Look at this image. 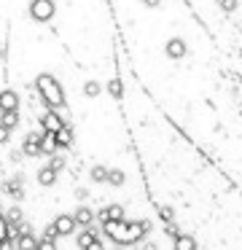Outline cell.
I'll list each match as a JSON object with an SVG mask.
<instances>
[{
    "instance_id": "26",
    "label": "cell",
    "mask_w": 242,
    "mask_h": 250,
    "mask_svg": "<svg viewBox=\"0 0 242 250\" xmlns=\"http://www.w3.org/2000/svg\"><path fill=\"white\" fill-rule=\"evenodd\" d=\"M237 6H240V0H220V8L223 11H237Z\"/></svg>"
},
{
    "instance_id": "27",
    "label": "cell",
    "mask_w": 242,
    "mask_h": 250,
    "mask_svg": "<svg viewBox=\"0 0 242 250\" xmlns=\"http://www.w3.org/2000/svg\"><path fill=\"white\" fill-rule=\"evenodd\" d=\"M43 237H46V239H57V237H59L57 229H54V223H48V226L43 229Z\"/></svg>"
},
{
    "instance_id": "14",
    "label": "cell",
    "mask_w": 242,
    "mask_h": 250,
    "mask_svg": "<svg viewBox=\"0 0 242 250\" xmlns=\"http://www.w3.org/2000/svg\"><path fill=\"white\" fill-rule=\"evenodd\" d=\"M38 183L41 186H54L57 183V172H54L51 167H41L38 169Z\"/></svg>"
},
{
    "instance_id": "5",
    "label": "cell",
    "mask_w": 242,
    "mask_h": 250,
    "mask_svg": "<svg viewBox=\"0 0 242 250\" xmlns=\"http://www.w3.org/2000/svg\"><path fill=\"white\" fill-rule=\"evenodd\" d=\"M62 126H65V119L57 113V110H46V113L41 116V129L43 132H54V135H57Z\"/></svg>"
},
{
    "instance_id": "15",
    "label": "cell",
    "mask_w": 242,
    "mask_h": 250,
    "mask_svg": "<svg viewBox=\"0 0 242 250\" xmlns=\"http://www.w3.org/2000/svg\"><path fill=\"white\" fill-rule=\"evenodd\" d=\"M54 137H57V148H67L70 143H73V129H70V126L65 124L62 129H59L57 135H54Z\"/></svg>"
},
{
    "instance_id": "17",
    "label": "cell",
    "mask_w": 242,
    "mask_h": 250,
    "mask_svg": "<svg viewBox=\"0 0 242 250\" xmlns=\"http://www.w3.org/2000/svg\"><path fill=\"white\" fill-rule=\"evenodd\" d=\"M89 175H91L94 183H108V167H102V164H94Z\"/></svg>"
},
{
    "instance_id": "25",
    "label": "cell",
    "mask_w": 242,
    "mask_h": 250,
    "mask_svg": "<svg viewBox=\"0 0 242 250\" xmlns=\"http://www.w3.org/2000/svg\"><path fill=\"white\" fill-rule=\"evenodd\" d=\"M8 237V223H5V215H0V242H5Z\"/></svg>"
},
{
    "instance_id": "24",
    "label": "cell",
    "mask_w": 242,
    "mask_h": 250,
    "mask_svg": "<svg viewBox=\"0 0 242 250\" xmlns=\"http://www.w3.org/2000/svg\"><path fill=\"white\" fill-rule=\"evenodd\" d=\"M65 156H51V162H48V167L54 169V172H59V169H65Z\"/></svg>"
},
{
    "instance_id": "8",
    "label": "cell",
    "mask_w": 242,
    "mask_h": 250,
    "mask_svg": "<svg viewBox=\"0 0 242 250\" xmlns=\"http://www.w3.org/2000/svg\"><path fill=\"white\" fill-rule=\"evenodd\" d=\"M16 250H38V237L32 234L30 226H24L16 237Z\"/></svg>"
},
{
    "instance_id": "11",
    "label": "cell",
    "mask_w": 242,
    "mask_h": 250,
    "mask_svg": "<svg viewBox=\"0 0 242 250\" xmlns=\"http://www.w3.org/2000/svg\"><path fill=\"white\" fill-rule=\"evenodd\" d=\"M164 51H167V57L170 60H180V57H186V41L183 38H170L167 41V46H164Z\"/></svg>"
},
{
    "instance_id": "3",
    "label": "cell",
    "mask_w": 242,
    "mask_h": 250,
    "mask_svg": "<svg viewBox=\"0 0 242 250\" xmlns=\"http://www.w3.org/2000/svg\"><path fill=\"white\" fill-rule=\"evenodd\" d=\"M54 11H57L54 0H32L30 3V17L35 19V22H48V19L54 17Z\"/></svg>"
},
{
    "instance_id": "21",
    "label": "cell",
    "mask_w": 242,
    "mask_h": 250,
    "mask_svg": "<svg viewBox=\"0 0 242 250\" xmlns=\"http://www.w3.org/2000/svg\"><path fill=\"white\" fill-rule=\"evenodd\" d=\"M159 215H161V221L167 223V226H170V223H175V212H172V207H159Z\"/></svg>"
},
{
    "instance_id": "23",
    "label": "cell",
    "mask_w": 242,
    "mask_h": 250,
    "mask_svg": "<svg viewBox=\"0 0 242 250\" xmlns=\"http://www.w3.org/2000/svg\"><path fill=\"white\" fill-rule=\"evenodd\" d=\"M84 94H89V97L100 94V83H97V81H86V83H84Z\"/></svg>"
},
{
    "instance_id": "2",
    "label": "cell",
    "mask_w": 242,
    "mask_h": 250,
    "mask_svg": "<svg viewBox=\"0 0 242 250\" xmlns=\"http://www.w3.org/2000/svg\"><path fill=\"white\" fill-rule=\"evenodd\" d=\"M35 89L41 92L43 103H46L48 110H57V108H65V89L62 83L57 81V78L51 76V73H41V76L35 78Z\"/></svg>"
},
{
    "instance_id": "4",
    "label": "cell",
    "mask_w": 242,
    "mask_h": 250,
    "mask_svg": "<svg viewBox=\"0 0 242 250\" xmlns=\"http://www.w3.org/2000/svg\"><path fill=\"white\" fill-rule=\"evenodd\" d=\"M75 242H78L81 250H105V245H102V237L94 231V229H84V231L75 237Z\"/></svg>"
},
{
    "instance_id": "33",
    "label": "cell",
    "mask_w": 242,
    "mask_h": 250,
    "mask_svg": "<svg viewBox=\"0 0 242 250\" xmlns=\"http://www.w3.org/2000/svg\"><path fill=\"white\" fill-rule=\"evenodd\" d=\"M0 215H3V207H0Z\"/></svg>"
},
{
    "instance_id": "22",
    "label": "cell",
    "mask_w": 242,
    "mask_h": 250,
    "mask_svg": "<svg viewBox=\"0 0 242 250\" xmlns=\"http://www.w3.org/2000/svg\"><path fill=\"white\" fill-rule=\"evenodd\" d=\"M38 250H57V239L41 237V239H38Z\"/></svg>"
},
{
    "instance_id": "31",
    "label": "cell",
    "mask_w": 242,
    "mask_h": 250,
    "mask_svg": "<svg viewBox=\"0 0 242 250\" xmlns=\"http://www.w3.org/2000/svg\"><path fill=\"white\" fill-rule=\"evenodd\" d=\"M143 3H145V6H148V8H156V6H159V3H161V0H143Z\"/></svg>"
},
{
    "instance_id": "32",
    "label": "cell",
    "mask_w": 242,
    "mask_h": 250,
    "mask_svg": "<svg viewBox=\"0 0 242 250\" xmlns=\"http://www.w3.org/2000/svg\"><path fill=\"white\" fill-rule=\"evenodd\" d=\"M110 250H124V248H110Z\"/></svg>"
},
{
    "instance_id": "1",
    "label": "cell",
    "mask_w": 242,
    "mask_h": 250,
    "mask_svg": "<svg viewBox=\"0 0 242 250\" xmlns=\"http://www.w3.org/2000/svg\"><path fill=\"white\" fill-rule=\"evenodd\" d=\"M151 231V221H116V223H102V234L113 242V248H124V245H134Z\"/></svg>"
},
{
    "instance_id": "29",
    "label": "cell",
    "mask_w": 242,
    "mask_h": 250,
    "mask_svg": "<svg viewBox=\"0 0 242 250\" xmlns=\"http://www.w3.org/2000/svg\"><path fill=\"white\" fill-rule=\"evenodd\" d=\"M0 250H16V242L14 239H5V242H0Z\"/></svg>"
},
{
    "instance_id": "30",
    "label": "cell",
    "mask_w": 242,
    "mask_h": 250,
    "mask_svg": "<svg viewBox=\"0 0 242 250\" xmlns=\"http://www.w3.org/2000/svg\"><path fill=\"white\" fill-rule=\"evenodd\" d=\"M8 135H11V132L5 129L3 124H0V146H3V143H8Z\"/></svg>"
},
{
    "instance_id": "19",
    "label": "cell",
    "mask_w": 242,
    "mask_h": 250,
    "mask_svg": "<svg viewBox=\"0 0 242 250\" xmlns=\"http://www.w3.org/2000/svg\"><path fill=\"white\" fill-rule=\"evenodd\" d=\"M124 180H127V175L121 169H108V183L110 186H124Z\"/></svg>"
},
{
    "instance_id": "18",
    "label": "cell",
    "mask_w": 242,
    "mask_h": 250,
    "mask_svg": "<svg viewBox=\"0 0 242 250\" xmlns=\"http://www.w3.org/2000/svg\"><path fill=\"white\" fill-rule=\"evenodd\" d=\"M0 124L11 132L14 126H19V116H16V113H0Z\"/></svg>"
},
{
    "instance_id": "20",
    "label": "cell",
    "mask_w": 242,
    "mask_h": 250,
    "mask_svg": "<svg viewBox=\"0 0 242 250\" xmlns=\"http://www.w3.org/2000/svg\"><path fill=\"white\" fill-rule=\"evenodd\" d=\"M108 92H110L113 97H121V94H124V83H121V78H110V81H108Z\"/></svg>"
},
{
    "instance_id": "28",
    "label": "cell",
    "mask_w": 242,
    "mask_h": 250,
    "mask_svg": "<svg viewBox=\"0 0 242 250\" xmlns=\"http://www.w3.org/2000/svg\"><path fill=\"white\" fill-rule=\"evenodd\" d=\"M167 234H170V237H172V239H177V237H180V234H183V231H180V229H177V226H175V223H170V226H167Z\"/></svg>"
},
{
    "instance_id": "9",
    "label": "cell",
    "mask_w": 242,
    "mask_h": 250,
    "mask_svg": "<svg viewBox=\"0 0 242 250\" xmlns=\"http://www.w3.org/2000/svg\"><path fill=\"white\" fill-rule=\"evenodd\" d=\"M75 226H78V223H75L73 215H57L54 218V229H57L59 237H70V234L75 231Z\"/></svg>"
},
{
    "instance_id": "12",
    "label": "cell",
    "mask_w": 242,
    "mask_h": 250,
    "mask_svg": "<svg viewBox=\"0 0 242 250\" xmlns=\"http://www.w3.org/2000/svg\"><path fill=\"white\" fill-rule=\"evenodd\" d=\"M41 135H43V132H27L24 146H22L27 156H41Z\"/></svg>"
},
{
    "instance_id": "16",
    "label": "cell",
    "mask_w": 242,
    "mask_h": 250,
    "mask_svg": "<svg viewBox=\"0 0 242 250\" xmlns=\"http://www.w3.org/2000/svg\"><path fill=\"white\" fill-rule=\"evenodd\" d=\"M175 250H197V239L191 234H180L175 239Z\"/></svg>"
},
{
    "instance_id": "10",
    "label": "cell",
    "mask_w": 242,
    "mask_h": 250,
    "mask_svg": "<svg viewBox=\"0 0 242 250\" xmlns=\"http://www.w3.org/2000/svg\"><path fill=\"white\" fill-rule=\"evenodd\" d=\"M73 218H75V223H78V226H84V229H91V223L97 221V212L91 210V207L81 205L78 210L73 212Z\"/></svg>"
},
{
    "instance_id": "6",
    "label": "cell",
    "mask_w": 242,
    "mask_h": 250,
    "mask_svg": "<svg viewBox=\"0 0 242 250\" xmlns=\"http://www.w3.org/2000/svg\"><path fill=\"white\" fill-rule=\"evenodd\" d=\"M19 110V94L14 89H3L0 92V113H16Z\"/></svg>"
},
{
    "instance_id": "13",
    "label": "cell",
    "mask_w": 242,
    "mask_h": 250,
    "mask_svg": "<svg viewBox=\"0 0 242 250\" xmlns=\"http://www.w3.org/2000/svg\"><path fill=\"white\" fill-rule=\"evenodd\" d=\"M57 151V137L54 132H43L41 135V153H54Z\"/></svg>"
},
{
    "instance_id": "7",
    "label": "cell",
    "mask_w": 242,
    "mask_h": 250,
    "mask_svg": "<svg viewBox=\"0 0 242 250\" xmlns=\"http://www.w3.org/2000/svg\"><path fill=\"white\" fill-rule=\"evenodd\" d=\"M97 218H100L102 223H116V221H124V207L118 205V202H113V205L102 207V210L97 212Z\"/></svg>"
}]
</instances>
